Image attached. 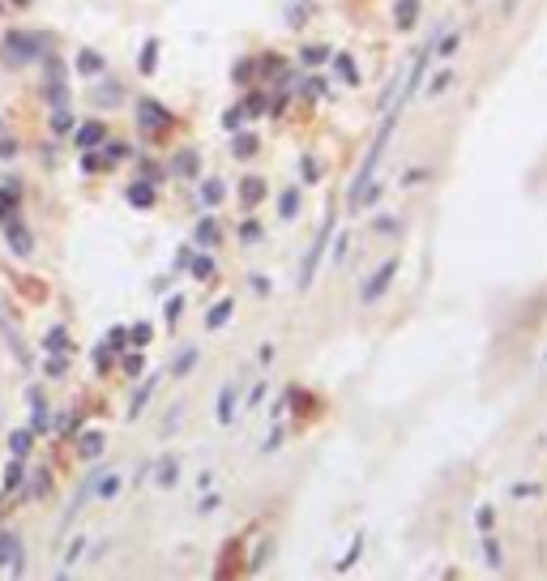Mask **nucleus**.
<instances>
[{
    "instance_id": "obj_20",
    "label": "nucleus",
    "mask_w": 547,
    "mask_h": 581,
    "mask_svg": "<svg viewBox=\"0 0 547 581\" xmlns=\"http://www.w3.org/2000/svg\"><path fill=\"white\" fill-rule=\"evenodd\" d=\"M30 441H34V432H30V428L9 432V449H13V458H26V453H30Z\"/></svg>"
},
{
    "instance_id": "obj_48",
    "label": "nucleus",
    "mask_w": 547,
    "mask_h": 581,
    "mask_svg": "<svg viewBox=\"0 0 547 581\" xmlns=\"http://www.w3.org/2000/svg\"><path fill=\"white\" fill-rule=\"evenodd\" d=\"M128 342H137V346H145V342H150V325H133V334H128Z\"/></svg>"
},
{
    "instance_id": "obj_15",
    "label": "nucleus",
    "mask_w": 547,
    "mask_h": 581,
    "mask_svg": "<svg viewBox=\"0 0 547 581\" xmlns=\"http://www.w3.org/2000/svg\"><path fill=\"white\" fill-rule=\"evenodd\" d=\"M231 150H235V158H252V154L261 150V141H257V133H240V128H235Z\"/></svg>"
},
{
    "instance_id": "obj_36",
    "label": "nucleus",
    "mask_w": 547,
    "mask_h": 581,
    "mask_svg": "<svg viewBox=\"0 0 547 581\" xmlns=\"http://www.w3.org/2000/svg\"><path fill=\"white\" fill-rule=\"evenodd\" d=\"M197 240H201V244H214V240H218V222H214V218H201V222H197Z\"/></svg>"
},
{
    "instance_id": "obj_56",
    "label": "nucleus",
    "mask_w": 547,
    "mask_h": 581,
    "mask_svg": "<svg viewBox=\"0 0 547 581\" xmlns=\"http://www.w3.org/2000/svg\"><path fill=\"white\" fill-rule=\"evenodd\" d=\"M17 154V141H0V158H13Z\"/></svg>"
},
{
    "instance_id": "obj_28",
    "label": "nucleus",
    "mask_w": 547,
    "mask_h": 581,
    "mask_svg": "<svg viewBox=\"0 0 547 581\" xmlns=\"http://www.w3.org/2000/svg\"><path fill=\"white\" fill-rule=\"evenodd\" d=\"M21 475H26V466H21V458H13L9 471H4V492H17V488H21Z\"/></svg>"
},
{
    "instance_id": "obj_43",
    "label": "nucleus",
    "mask_w": 547,
    "mask_h": 581,
    "mask_svg": "<svg viewBox=\"0 0 547 581\" xmlns=\"http://www.w3.org/2000/svg\"><path fill=\"white\" fill-rule=\"evenodd\" d=\"M304 94H308V98H321V94H325V77H308Z\"/></svg>"
},
{
    "instance_id": "obj_10",
    "label": "nucleus",
    "mask_w": 547,
    "mask_h": 581,
    "mask_svg": "<svg viewBox=\"0 0 547 581\" xmlns=\"http://www.w3.org/2000/svg\"><path fill=\"white\" fill-rule=\"evenodd\" d=\"M103 141H107V128H103L98 120H90V124L77 128V145H81V150H94V145H103Z\"/></svg>"
},
{
    "instance_id": "obj_18",
    "label": "nucleus",
    "mask_w": 547,
    "mask_h": 581,
    "mask_svg": "<svg viewBox=\"0 0 547 581\" xmlns=\"http://www.w3.org/2000/svg\"><path fill=\"white\" fill-rule=\"evenodd\" d=\"M394 13H398L394 21H398L402 30H411V26H415V17H419V0H398V4H394Z\"/></svg>"
},
{
    "instance_id": "obj_6",
    "label": "nucleus",
    "mask_w": 547,
    "mask_h": 581,
    "mask_svg": "<svg viewBox=\"0 0 547 581\" xmlns=\"http://www.w3.org/2000/svg\"><path fill=\"white\" fill-rule=\"evenodd\" d=\"M0 569L4 573H21L26 569V547L17 539V530H0Z\"/></svg>"
},
{
    "instance_id": "obj_37",
    "label": "nucleus",
    "mask_w": 547,
    "mask_h": 581,
    "mask_svg": "<svg viewBox=\"0 0 547 581\" xmlns=\"http://www.w3.org/2000/svg\"><path fill=\"white\" fill-rule=\"evenodd\" d=\"M188 269H193V278H210V274H214V261H210V257H188Z\"/></svg>"
},
{
    "instance_id": "obj_13",
    "label": "nucleus",
    "mask_w": 547,
    "mask_h": 581,
    "mask_svg": "<svg viewBox=\"0 0 547 581\" xmlns=\"http://www.w3.org/2000/svg\"><path fill=\"white\" fill-rule=\"evenodd\" d=\"M120 488H124V479H120L116 471H103V475H98V483H94V496L116 500V496H120Z\"/></svg>"
},
{
    "instance_id": "obj_38",
    "label": "nucleus",
    "mask_w": 547,
    "mask_h": 581,
    "mask_svg": "<svg viewBox=\"0 0 547 581\" xmlns=\"http://www.w3.org/2000/svg\"><path fill=\"white\" fill-rule=\"evenodd\" d=\"M244 120H248V115H244V107H231V111H223V128H227V133H235Z\"/></svg>"
},
{
    "instance_id": "obj_2",
    "label": "nucleus",
    "mask_w": 547,
    "mask_h": 581,
    "mask_svg": "<svg viewBox=\"0 0 547 581\" xmlns=\"http://www.w3.org/2000/svg\"><path fill=\"white\" fill-rule=\"evenodd\" d=\"M51 51V34L47 30H9L4 34V56L13 64H30V60H43Z\"/></svg>"
},
{
    "instance_id": "obj_16",
    "label": "nucleus",
    "mask_w": 547,
    "mask_h": 581,
    "mask_svg": "<svg viewBox=\"0 0 547 581\" xmlns=\"http://www.w3.org/2000/svg\"><path fill=\"white\" fill-rule=\"evenodd\" d=\"M154 385H158V372H154L150 381H141V385H137V394H133V406H128V419H137V415H141V406L150 402V394H154Z\"/></svg>"
},
{
    "instance_id": "obj_29",
    "label": "nucleus",
    "mask_w": 547,
    "mask_h": 581,
    "mask_svg": "<svg viewBox=\"0 0 547 581\" xmlns=\"http://www.w3.org/2000/svg\"><path fill=\"white\" fill-rule=\"evenodd\" d=\"M51 492V471H34V479H30V496L34 500H43Z\"/></svg>"
},
{
    "instance_id": "obj_44",
    "label": "nucleus",
    "mask_w": 547,
    "mask_h": 581,
    "mask_svg": "<svg viewBox=\"0 0 547 581\" xmlns=\"http://www.w3.org/2000/svg\"><path fill=\"white\" fill-rule=\"evenodd\" d=\"M64 346H68L64 329H51V334H47V351H64Z\"/></svg>"
},
{
    "instance_id": "obj_35",
    "label": "nucleus",
    "mask_w": 547,
    "mask_h": 581,
    "mask_svg": "<svg viewBox=\"0 0 547 581\" xmlns=\"http://www.w3.org/2000/svg\"><path fill=\"white\" fill-rule=\"evenodd\" d=\"M90 98H94V103H120V98H124V90H120V86H98Z\"/></svg>"
},
{
    "instance_id": "obj_33",
    "label": "nucleus",
    "mask_w": 547,
    "mask_h": 581,
    "mask_svg": "<svg viewBox=\"0 0 547 581\" xmlns=\"http://www.w3.org/2000/svg\"><path fill=\"white\" fill-rule=\"evenodd\" d=\"M77 68H81V73H103V56H98V51H81V56H77Z\"/></svg>"
},
{
    "instance_id": "obj_12",
    "label": "nucleus",
    "mask_w": 547,
    "mask_h": 581,
    "mask_svg": "<svg viewBox=\"0 0 547 581\" xmlns=\"http://www.w3.org/2000/svg\"><path fill=\"white\" fill-rule=\"evenodd\" d=\"M175 479H180V462H175V458H163V462H158V471H154V483H158L163 492H171V488H175Z\"/></svg>"
},
{
    "instance_id": "obj_3",
    "label": "nucleus",
    "mask_w": 547,
    "mask_h": 581,
    "mask_svg": "<svg viewBox=\"0 0 547 581\" xmlns=\"http://www.w3.org/2000/svg\"><path fill=\"white\" fill-rule=\"evenodd\" d=\"M329 240H334V214H325V222H321V231H317L312 248L304 252V265H300V291H308V287H312V278H317V265H321V257H325Z\"/></svg>"
},
{
    "instance_id": "obj_22",
    "label": "nucleus",
    "mask_w": 547,
    "mask_h": 581,
    "mask_svg": "<svg viewBox=\"0 0 547 581\" xmlns=\"http://www.w3.org/2000/svg\"><path fill=\"white\" fill-rule=\"evenodd\" d=\"M278 214H282L287 222H291V218L300 214V188H287V192L278 197Z\"/></svg>"
},
{
    "instance_id": "obj_34",
    "label": "nucleus",
    "mask_w": 547,
    "mask_h": 581,
    "mask_svg": "<svg viewBox=\"0 0 547 581\" xmlns=\"http://www.w3.org/2000/svg\"><path fill=\"white\" fill-rule=\"evenodd\" d=\"M73 128V111L68 107H56L51 111V133H68Z\"/></svg>"
},
{
    "instance_id": "obj_24",
    "label": "nucleus",
    "mask_w": 547,
    "mask_h": 581,
    "mask_svg": "<svg viewBox=\"0 0 547 581\" xmlns=\"http://www.w3.org/2000/svg\"><path fill=\"white\" fill-rule=\"evenodd\" d=\"M261 197H265V184H261V180H244V184H240V201H244V205H257Z\"/></svg>"
},
{
    "instance_id": "obj_42",
    "label": "nucleus",
    "mask_w": 547,
    "mask_h": 581,
    "mask_svg": "<svg viewBox=\"0 0 547 581\" xmlns=\"http://www.w3.org/2000/svg\"><path fill=\"white\" fill-rule=\"evenodd\" d=\"M270 552H274V543L265 539V543H261V547L252 552V565H248V569H252V573H257V569H265V556H270Z\"/></svg>"
},
{
    "instance_id": "obj_47",
    "label": "nucleus",
    "mask_w": 547,
    "mask_h": 581,
    "mask_svg": "<svg viewBox=\"0 0 547 581\" xmlns=\"http://www.w3.org/2000/svg\"><path fill=\"white\" fill-rule=\"evenodd\" d=\"M240 240H244V244L261 240V227H257V222H244V227H240Z\"/></svg>"
},
{
    "instance_id": "obj_53",
    "label": "nucleus",
    "mask_w": 547,
    "mask_h": 581,
    "mask_svg": "<svg viewBox=\"0 0 547 581\" xmlns=\"http://www.w3.org/2000/svg\"><path fill=\"white\" fill-rule=\"evenodd\" d=\"M436 51H441V56H454V51H458V34H449V38H445Z\"/></svg>"
},
{
    "instance_id": "obj_27",
    "label": "nucleus",
    "mask_w": 547,
    "mask_h": 581,
    "mask_svg": "<svg viewBox=\"0 0 547 581\" xmlns=\"http://www.w3.org/2000/svg\"><path fill=\"white\" fill-rule=\"evenodd\" d=\"M193 368H197V346H184V351H180V359H175V368H171V372H175V376H188V372H193Z\"/></svg>"
},
{
    "instance_id": "obj_32",
    "label": "nucleus",
    "mask_w": 547,
    "mask_h": 581,
    "mask_svg": "<svg viewBox=\"0 0 547 581\" xmlns=\"http://www.w3.org/2000/svg\"><path fill=\"white\" fill-rule=\"evenodd\" d=\"M223 192H227V188H223V180H205V184H201V201H205V205H218V201H223Z\"/></svg>"
},
{
    "instance_id": "obj_25",
    "label": "nucleus",
    "mask_w": 547,
    "mask_h": 581,
    "mask_svg": "<svg viewBox=\"0 0 547 581\" xmlns=\"http://www.w3.org/2000/svg\"><path fill=\"white\" fill-rule=\"evenodd\" d=\"M30 406H34V423H30V432H47L51 423H47V406H43V394H30Z\"/></svg>"
},
{
    "instance_id": "obj_8",
    "label": "nucleus",
    "mask_w": 547,
    "mask_h": 581,
    "mask_svg": "<svg viewBox=\"0 0 547 581\" xmlns=\"http://www.w3.org/2000/svg\"><path fill=\"white\" fill-rule=\"evenodd\" d=\"M154 184L150 180H137V184H128V192H124V201L133 205V210H145V205H154Z\"/></svg>"
},
{
    "instance_id": "obj_46",
    "label": "nucleus",
    "mask_w": 547,
    "mask_h": 581,
    "mask_svg": "<svg viewBox=\"0 0 547 581\" xmlns=\"http://www.w3.org/2000/svg\"><path fill=\"white\" fill-rule=\"evenodd\" d=\"M261 111H265V98H261V94H252V98L244 103V115H261Z\"/></svg>"
},
{
    "instance_id": "obj_5",
    "label": "nucleus",
    "mask_w": 547,
    "mask_h": 581,
    "mask_svg": "<svg viewBox=\"0 0 547 581\" xmlns=\"http://www.w3.org/2000/svg\"><path fill=\"white\" fill-rule=\"evenodd\" d=\"M394 278H398V257H389V261H381V269H377V274H372V278L364 282V291H359V299H364V304H372V299H381V295L389 291V282H394Z\"/></svg>"
},
{
    "instance_id": "obj_31",
    "label": "nucleus",
    "mask_w": 547,
    "mask_h": 581,
    "mask_svg": "<svg viewBox=\"0 0 547 581\" xmlns=\"http://www.w3.org/2000/svg\"><path fill=\"white\" fill-rule=\"evenodd\" d=\"M154 64H158V43L150 38V43L141 47V60H137V68H141V73H154Z\"/></svg>"
},
{
    "instance_id": "obj_11",
    "label": "nucleus",
    "mask_w": 547,
    "mask_h": 581,
    "mask_svg": "<svg viewBox=\"0 0 547 581\" xmlns=\"http://www.w3.org/2000/svg\"><path fill=\"white\" fill-rule=\"evenodd\" d=\"M171 171H175V175H184V180H188V175H197V171H201V154H197V150H180V154L171 158Z\"/></svg>"
},
{
    "instance_id": "obj_41",
    "label": "nucleus",
    "mask_w": 547,
    "mask_h": 581,
    "mask_svg": "<svg viewBox=\"0 0 547 581\" xmlns=\"http://www.w3.org/2000/svg\"><path fill=\"white\" fill-rule=\"evenodd\" d=\"M103 150H107V163H116V158H128V145H124V141H103Z\"/></svg>"
},
{
    "instance_id": "obj_49",
    "label": "nucleus",
    "mask_w": 547,
    "mask_h": 581,
    "mask_svg": "<svg viewBox=\"0 0 547 581\" xmlns=\"http://www.w3.org/2000/svg\"><path fill=\"white\" fill-rule=\"evenodd\" d=\"M141 368H145V359H141V355H137V351H133V355H128V359H124V372H128V376H137V372H141Z\"/></svg>"
},
{
    "instance_id": "obj_50",
    "label": "nucleus",
    "mask_w": 547,
    "mask_h": 581,
    "mask_svg": "<svg viewBox=\"0 0 547 581\" xmlns=\"http://www.w3.org/2000/svg\"><path fill=\"white\" fill-rule=\"evenodd\" d=\"M265 389H270V385H261V381L252 385V394H248V406H252V411H257V406L265 402Z\"/></svg>"
},
{
    "instance_id": "obj_51",
    "label": "nucleus",
    "mask_w": 547,
    "mask_h": 581,
    "mask_svg": "<svg viewBox=\"0 0 547 581\" xmlns=\"http://www.w3.org/2000/svg\"><path fill=\"white\" fill-rule=\"evenodd\" d=\"M475 522H479V530H484V535H492V509H488V505L475 513Z\"/></svg>"
},
{
    "instance_id": "obj_4",
    "label": "nucleus",
    "mask_w": 547,
    "mask_h": 581,
    "mask_svg": "<svg viewBox=\"0 0 547 581\" xmlns=\"http://www.w3.org/2000/svg\"><path fill=\"white\" fill-rule=\"evenodd\" d=\"M0 222H4V240H9V248H13V257H30V252H34L30 227H26L17 214H9V218H0Z\"/></svg>"
},
{
    "instance_id": "obj_23",
    "label": "nucleus",
    "mask_w": 547,
    "mask_h": 581,
    "mask_svg": "<svg viewBox=\"0 0 547 581\" xmlns=\"http://www.w3.org/2000/svg\"><path fill=\"white\" fill-rule=\"evenodd\" d=\"M359 556H364V535H355V539H351V547H347V556L338 560V573H351Z\"/></svg>"
},
{
    "instance_id": "obj_21",
    "label": "nucleus",
    "mask_w": 547,
    "mask_h": 581,
    "mask_svg": "<svg viewBox=\"0 0 547 581\" xmlns=\"http://www.w3.org/2000/svg\"><path fill=\"white\" fill-rule=\"evenodd\" d=\"M17 201H21V188H17V184H4V188H0V218L17 214Z\"/></svg>"
},
{
    "instance_id": "obj_14",
    "label": "nucleus",
    "mask_w": 547,
    "mask_h": 581,
    "mask_svg": "<svg viewBox=\"0 0 547 581\" xmlns=\"http://www.w3.org/2000/svg\"><path fill=\"white\" fill-rule=\"evenodd\" d=\"M334 73H338V81H342V86H359V73H355V60H351L347 51H338V56H334Z\"/></svg>"
},
{
    "instance_id": "obj_52",
    "label": "nucleus",
    "mask_w": 547,
    "mask_h": 581,
    "mask_svg": "<svg viewBox=\"0 0 547 581\" xmlns=\"http://www.w3.org/2000/svg\"><path fill=\"white\" fill-rule=\"evenodd\" d=\"M513 496H518V500H526V496H539V488H535V483H518V488H513Z\"/></svg>"
},
{
    "instance_id": "obj_30",
    "label": "nucleus",
    "mask_w": 547,
    "mask_h": 581,
    "mask_svg": "<svg viewBox=\"0 0 547 581\" xmlns=\"http://www.w3.org/2000/svg\"><path fill=\"white\" fill-rule=\"evenodd\" d=\"M308 9H312L308 0H295V4L287 0V26H304V21H308Z\"/></svg>"
},
{
    "instance_id": "obj_7",
    "label": "nucleus",
    "mask_w": 547,
    "mask_h": 581,
    "mask_svg": "<svg viewBox=\"0 0 547 581\" xmlns=\"http://www.w3.org/2000/svg\"><path fill=\"white\" fill-rule=\"evenodd\" d=\"M137 124H141V133H163V128H171V115H167L163 103L141 98V103H137Z\"/></svg>"
},
{
    "instance_id": "obj_19",
    "label": "nucleus",
    "mask_w": 547,
    "mask_h": 581,
    "mask_svg": "<svg viewBox=\"0 0 547 581\" xmlns=\"http://www.w3.org/2000/svg\"><path fill=\"white\" fill-rule=\"evenodd\" d=\"M231 312H235V299H223V304H214V308H210V317H205V325H210V329H223Z\"/></svg>"
},
{
    "instance_id": "obj_55",
    "label": "nucleus",
    "mask_w": 547,
    "mask_h": 581,
    "mask_svg": "<svg viewBox=\"0 0 547 581\" xmlns=\"http://www.w3.org/2000/svg\"><path fill=\"white\" fill-rule=\"evenodd\" d=\"M347 244H351V240H347V235H342V240H338V244H334V261H342V257H347Z\"/></svg>"
},
{
    "instance_id": "obj_40",
    "label": "nucleus",
    "mask_w": 547,
    "mask_h": 581,
    "mask_svg": "<svg viewBox=\"0 0 547 581\" xmlns=\"http://www.w3.org/2000/svg\"><path fill=\"white\" fill-rule=\"evenodd\" d=\"M81 552H86V539L77 535V539H73V547H68V556H64V569H60V573H68V569L77 565V556H81Z\"/></svg>"
},
{
    "instance_id": "obj_54",
    "label": "nucleus",
    "mask_w": 547,
    "mask_h": 581,
    "mask_svg": "<svg viewBox=\"0 0 547 581\" xmlns=\"http://www.w3.org/2000/svg\"><path fill=\"white\" fill-rule=\"evenodd\" d=\"M252 291H257V295H270V278L257 274V278H252Z\"/></svg>"
},
{
    "instance_id": "obj_45",
    "label": "nucleus",
    "mask_w": 547,
    "mask_h": 581,
    "mask_svg": "<svg viewBox=\"0 0 547 581\" xmlns=\"http://www.w3.org/2000/svg\"><path fill=\"white\" fill-rule=\"evenodd\" d=\"M449 86H454V73H441V77L428 86V94H441V90H449Z\"/></svg>"
},
{
    "instance_id": "obj_17",
    "label": "nucleus",
    "mask_w": 547,
    "mask_h": 581,
    "mask_svg": "<svg viewBox=\"0 0 547 581\" xmlns=\"http://www.w3.org/2000/svg\"><path fill=\"white\" fill-rule=\"evenodd\" d=\"M103 445H107L103 432H86V436H81V458H86V462H98V458H103Z\"/></svg>"
},
{
    "instance_id": "obj_1",
    "label": "nucleus",
    "mask_w": 547,
    "mask_h": 581,
    "mask_svg": "<svg viewBox=\"0 0 547 581\" xmlns=\"http://www.w3.org/2000/svg\"><path fill=\"white\" fill-rule=\"evenodd\" d=\"M394 120H398V111H389L385 120H381V128H377V137H372V145H368V154H364V163H359V171H355V180H351V205H359V197L368 192V184H372V171L381 167V158H385V145H389V137H394Z\"/></svg>"
},
{
    "instance_id": "obj_26",
    "label": "nucleus",
    "mask_w": 547,
    "mask_h": 581,
    "mask_svg": "<svg viewBox=\"0 0 547 581\" xmlns=\"http://www.w3.org/2000/svg\"><path fill=\"white\" fill-rule=\"evenodd\" d=\"M484 560H488V569H501V565H505V552H501V543H496L492 535H484Z\"/></svg>"
},
{
    "instance_id": "obj_9",
    "label": "nucleus",
    "mask_w": 547,
    "mask_h": 581,
    "mask_svg": "<svg viewBox=\"0 0 547 581\" xmlns=\"http://www.w3.org/2000/svg\"><path fill=\"white\" fill-rule=\"evenodd\" d=\"M235 406H240V389H235V385H227V389L218 394V423H223V428H231V423H235Z\"/></svg>"
},
{
    "instance_id": "obj_39",
    "label": "nucleus",
    "mask_w": 547,
    "mask_h": 581,
    "mask_svg": "<svg viewBox=\"0 0 547 581\" xmlns=\"http://www.w3.org/2000/svg\"><path fill=\"white\" fill-rule=\"evenodd\" d=\"M304 60H308V64H325V60H329V47L312 43V47H304Z\"/></svg>"
}]
</instances>
